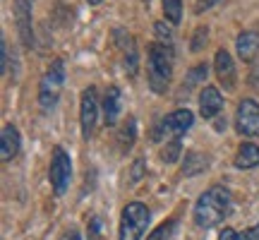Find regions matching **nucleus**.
<instances>
[{"instance_id":"nucleus-9","label":"nucleus","mask_w":259,"mask_h":240,"mask_svg":"<svg viewBox=\"0 0 259 240\" xmlns=\"http://www.w3.org/2000/svg\"><path fill=\"white\" fill-rule=\"evenodd\" d=\"M31 10H34V0H15V24H17L22 44H24L27 48H31V44H34Z\"/></svg>"},{"instance_id":"nucleus-15","label":"nucleus","mask_w":259,"mask_h":240,"mask_svg":"<svg viewBox=\"0 0 259 240\" xmlns=\"http://www.w3.org/2000/svg\"><path fill=\"white\" fill-rule=\"evenodd\" d=\"M259 166V147L252 142H242L235 154V168L240 171H250V168Z\"/></svg>"},{"instance_id":"nucleus-17","label":"nucleus","mask_w":259,"mask_h":240,"mask_svg":"<svg viewBox=\"0 0 259 240\" xmlns=\"http://www.w3.org/2000/svg\"><path fill=\"white\" fill-rule=\"evenodd\" d=\"M176 233H178V223L173 219H168L161 226H156L147 240H176Z\"/></svg>"},{"instance_id":"nucleus-10","label":"nucleus","mask_w":259,"mask_h":240,"mask_svg":"<svg viewBox=\"0 0 259 240\" xmlns=\"http://www.w3.org/2000/svg\"><path fill=\"white\" fill-rule=\"evenodd\" d=\"M213 67H216V77H219V82L223 84V89H226V92H233V87H235V79H238V77H235L233 58L226 48H219V51H216Z\"/></svg>"},{"instance_id":"nucleus-7","label":"nucleus","mask_w":259,"mask_h":240,"mask_svg":"<svg viewBox=\"0 0 259 240\" xmlns=\"http://www.w3.org/2000/svg\"><path fill=\"white\" fill-rule=\"evenodd\" d=\"M235 128L245 137H259V103L254 99H242L238 103Z\"/></svg>"},{"instance_id":"nucleus-22","label":"nucleus","mask_w":259,"mask_h":240,"mask_svg":"<svg viewBox=\"0 0 259 240\" xmlns=\"http://www.w3.org/2000/svg\"><path fill=\"white\" fill-rule=\"evenodd\" d=\"M154 31H156L158 44H163V46H168V48H173V36H170V29H168L163 22H156V24H154Z\"/></svg>"},{"instance_id":"nucleus-26","label":"nucleus","mask_w":259,"mask_h":240,"mask_svg":"<svg viewBox=\"0 0 259 240\" xmlns=\"http://www.w3.org/2000/svg\"><path fill=\"white\" fill-rule=\"evenodd\" d=\"M219 240H242L240 233H235L233 228H223L221 235H219Z\"/></svg>"},{"instance_id":"nucleus-32","label":"nucleus","mask_w":259,"mask_h":240,"mask_svg":"<svg viewBox=\"0 0 259 240\" xmlns=\"http://www.w3.org/2000/svg\"><path fill=\"white\" fill-rule=\"evenodd\" d=\"M144 3H149V0H144Z\"/></svg>"},{"instance_id":"nucleus-12","label":"nucleus","mask_w":259,"mask_h":240,"mask_svg":"<svg viewBox=\"0 0 259 240\" xmlns=\"http://www.w3.org/2000/svg\"><path fill=\"white\" fill-rule=\"evenodd\" d=\"M19 147H22V139H19V132L15 125H5L3 132H0V158L8 164L19 154Z\"/></svg>"},{"instance_id":"nucleus-21","label":"nucleus","mask_w":259,"mask_h":240,"mask_svg":"<svg viewBox=\"0 0 259 240\" xmlns=\"http://www.w3.org/2000/svg\"><path fill=\"white\" fill-rule=\"evenodd\" d=\"M180 151H183V144H180V139H173V142H170V144H166V149L161 151V158H163L166 164H173V161H178Z\"/></svg>"},{"instance_id":"nucleus-19","label":"nucleus","mask_w":259,"mask_h":240,"mask_svg":"<svg viewBox=\"0 0 259 240\" xmlns=\"http://www.w3.org/2000/svg\"><path fill=\"white\" fill-rule=\"evenodd\" d=\"M163 3V15L170 24H178L183 19V0H161Z\"/></svg>"},{"instance_id":"nucleus-13","label":"nucleus","mask_w":259,"mask_h":240,"mask_svg":"<svg viewBox=\"0 0 259 240\" xmlns=\"http://www.w3.org/2000/svg\"><path fill=\"white\" fill-rule=\"evenodd\" d=\"M120 111H122L120 89H118V87H108V92L103 96V118H106V125H115Z\"/></svg>"},{"instance_id":"nucleus-20","label":"nucleus","mask_w":259,"mask_h":240,"mask_svg":"<svg viewBox=\"0 0 259 240\" xmlns=\"http://www.w3.org/2000/svg\"><path fill=\"white\" fill-rule=\"evenodd\" d=\"M125 51V70H127L130 74L137 72V48H135V41H132V36L127 38V46L122 48Z\"/></svg>"},{"instance_id":"nucleus-30","label":"nucleus","mask_w":259,"mask_h":240,"mask_svg":"<svg viewBox=\"0 0 259 240\" xmlns=\"http://www.w3.org/2000/svg\"><path fill=\"white\" fill-rule=\"evenodd\" d=\"M60 240H79V233L74 231V228H70V231H65L63 235H60Z\"/></svg>"},{"instance_id":"nucleus-8","label":"nucleus","mask_w":259,"mask_h":240,"mask_svg":"<svg viewBox=\"0 0 259 240\" xmlns=\"http://www.w3.org/2000/svg\"><path fill=\"white\" fill-rule=\"evenodd\" d=\"M96 118H99V96L94 87H87L82 92V103H79V123H82V137L89 139L96 128Z\"/></svg>"},{"instance_id":"nucleus-14","label":"nucleus","mask_w":259,"mask_h":240,"mask_svg":"<svg viewBox=\"0 0 259 240\" xmlns=\"http://www.w3.org/2000/svg\"><path fill=\"white\" fill-rule=\"evenodd\" d=\"M235 51H238L242 63L254 60V56H257V51H259V36L254 31H242L240 36H238V41H235Z\"/></svg>"},{"instance_id":"nucleus-25","label":"nucleus","mask_w":259,"mask_h":240,"mask_svg":"<svg viewBox=\"0 0 259 240\" xmlns=\"http://www.w3.org/2000/svg\"><path fill=\"white\" fill-rule=\"evenodd\" d=\"M142 173H144V161H142V158H137V161L132 164V173H130V183H135V180H139V178H142Z\"/></svg>"},{"instance_id":"nucleus-16","label":"nucleus","mask_w":259,"mask_h":240,"mask_svg":"<svg viewBox=\"0 0 259 240\" xmlns=\"http://www.w3.org/2000/svg\"><path fill=\"white\" fill-rule=\"evenodd\" d=\"M206 164H209V158L206 156L197 154V151H190V154L185 156V164H183V173H185V176H194V173L204 171Z\"/></svg>"},{"instance_id":"nucleus-2","label":"nucleus","mask_w":259,"mask_h":240,"mask_svg":"<svg viewBox=\"0 0 259 240\" xmlns=\"http://www.w3.org/2000/svg\"><path fill=\"white\" fill-rule=\"evenodd\" d=\"M173 74V48L163 44L149 46V87L154 94H166Z\"/></svg>"},{"instance_id":"nucleus-23","label":"nucleus","mask_w":259,"mask_h":240,"mask_svg":"<svg viewBox=\"0 0 259 240\" xmlns=\"http://www.w3.org/2000/svg\"><path fill=\"white\" fill-rule=\"evenodd\" d=\"M89 240H101V231H103V219L101 216H94L89 219Z\"/></svg>"},{"instance_id":"nucleus-27","label":"nucleus","mask_w":259,"mask_h":240,"mask_svg":"<svg viewBox=\"0 0 259 240\" xmlns=\"http://www.w3.org/2000/svg\"><path fill=\"white\" fill-rule=\"evenodd\" d=\"M242 240H259V223L257 226H252L250 231L242 233Z\"/></svg>"},{"instance_id":"nucleus-5","label":"nucleus","mask_w":259,"mask_h":240,"mask_svg":"<svg viewBox=\"0 0 259 240\" xmlns=\"http://www.w3.org/2000/svg\"><path fill=\"white\" fill-rule=\"evenodd\" d=\"M192 123H194L192 111H187V108H178V111L168 113L166 118L154 128V139H166V137L180 139L187 130L192 128Z\"/></svg>"},{"instance_id":"nucleus-3","label":"nucleus","mask_w":259,"mask_h":240,"mask_svg":"<svg viewBox=\"0 0 259 240\" xmlns=\"http://www.w3.org/2000/svg\"><path fill=\"white\" fill-rule=\"evenodd\" d=\"M63 82H65V63L58 58V60L48 65L46 74L41 77V84H38V106L44 111H51L58 103L60 92H63Z\"/></svg>"},{"instance_id":"nucleus-11","label":"nucleus","mask_w":259,"mask_h":240,"mask_svg":"<svg viewBox=\"0 0 259 240\" xmlns=\"http://www.w3.org/2000/svg\"><path fill=\"white\" fill-rule=\"evenodd\" d=\"M223 108V96L216 87H204L202 94H199V111L206 120L216 118Z\"/></svg>"},{"instance_id":"nucleus-18","label":"nucleus","mask_w":259,"mask_h":240,"mask_svg":"<svg viewBox=\"0 0 259 240\" xmlns=\"http://www.w3.org/2000/svg\"><path fill=\"white\" fill-rule=\"evenodd\" d=\"M206 72H209V70H206V63L194 65L192 70H190V74H187V79L183 82V92L190 94V89H192V87H197L202 79H206Z\"/></svg>"},{"instance_id":"nucleus-24","label":"nucleus","mask_w":259,"mask_h":240,"mask_svg":"<svg viewBox=\"0 0 259 240\" xmlns=\"http://www.w3.org/2000/svg\"><path fill=\"white\" fill-rule=\"evenodd\" d=\"M206 34H209V29H206V27H199V29H197V31H194V38H192V46H190V48H192V51H194V53H197V51H199V48H202L204 46V44H206Z\"/></svg>"},{"instance_id":"nucleus-31","label":"nucleus","mask_w":259,"mask_h":240,"mask_svg":"<svg viewBox=\"0 0 259 240\" xmlns=\"http://www.w3.org/2000/svg\"><path fill=\"white\" fill-rule=\"evenodd\" d=\"M87 3H89V5H99L101 0H87Z\"/></svg>"},{"instance_id":"nucleus-6","label":"nucleus","mask_w":259,"mask_h":240,"mask_svg":"<svg viewBox=\"0 0 259 240\" xmlns=\"http://www.w3.org/2000/svg\"><path fill=\"white\" fill-rule=\"evenodd\" d=\"M51 185H53V192L56 194H65L67 192V185H70V176H72V161L70 154L63 147L53 149V158H51Z\"/></svg>"},{"instance_id":"nucleus-1","label":"nucleus","mask_w":259,"mask_h":240,"mask_svg":"<svg viewBox=\"0 0 259 240\" xmlns=\"http://www.w3.org/2000/svg\"><path fill=\"white\" fill-rule=\"evenodd\" d=\"M231 192L221 185H213L204 194H199V199L194 204V221L199 228H213L231 214Z\"/></svg>"},{"instance_id":"nucleus-29","label":"nucleus","mask_w":259,"mask_h":240,"mask_svg":"<svg viewBox=\"0 0 259 240\" xmlns=\"http://www.w3.org/2000/svg\"><path fill=\"white\" fill-rule=\"evenodd\" d=\"M0 48H3V72H8V44H5V38H3V44H0Z\"/></svg>"},{"instance_id":"nucleus-4","label":"nucleus","mask_w":259,"mask_h":240,"mask_svg":"<svg viewBox=\"0 0 259 240\" xmlns=\"http://www.w3.org/2000/svg\"><path fill=\"white\" fill-rule=\"evenodd\" d=\"M151 219V212L147 204L142 202H130L120 214V238L118 240H139L144 235Z\"/></svg>"},{"instance_id":"nucleus-28","label":"nucleus","mask_w":259,"mask_h":240,"mask_svg":"<svg viewBox=\"0 0 259 240\" xmlns=\"http://www.w3.org/2000/svg\"><path fill=\"white\" fill-rule=\"evenodd\" d=\"M219 0H197V5H194V10L197 12H202V10H209L211 5H216Z\"/></svg>"}]
</instances>
